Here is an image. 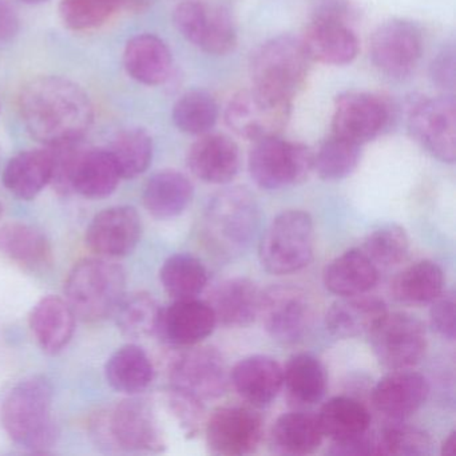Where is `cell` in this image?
<instances>
[{
    "label": "cell",
    "instance_id": "cell-5",
    "mask_svg": "<svg viewBox=\"0 0 456 456\" xmlns=\"http://www.w3.org/2000/svg\"><path fill=\"white\" fill-rule=\"evenodd\" d=\"M125 272L103 258H85L71 269L65 284L66 298L76 317L86 322L108 319L125 296Z\"/></svg>",
    "mask_w": 456,
    "mask_h": 456
},
{
    "label": "cell",
    "instance_id": "cell-12",
    "mask_svg": "<svg viewBox=\"0 0 456 456\" xmlns=\"http://www.w3.org/2000/svg\"><path fill=\"white\" fill-rule=\"evenodd\" d=\"M228 368L213 346H191L175 357L169 367L172 388L199 402L218 399L228 388Z\"/></svg>",
    "mask_w": 456,
    "mask_h": 456
},
{
    "label": "cell",
    "instance_id": "cell-33",
    "mask_svg": "<svg viewBox=\"0 0 456 456\" xmlns=\"http://www.w3.org/2000/svg\"><path fill=\"white\" fill-rule=\"evenodd\" d=\"M119 180L121 175L109 151L82 149L74 167L73 191L86 199H105L116 191Z\"/></svg>",
    "mask_w": 456,
    "mask_h": 456
},
{
    "label": "cell",
    "instance_id": "cell-55",
    "mask_svg": "<svg viewBox=\"0 0 456 456\" xmlns=\"http://www.w3.org/2000/svg\"><path fill=\"white\" fill-rule=\"evenodd\" d=\"M22 2H25V4H45V2H47V0H22Z\"/></svg>",
    "mask_w": 456,
    "mask_h": 456
},
{
    "label": "cell",
    "instance_id": "cell-35",
    "mask_svg": "<svg viewBox=\"0 0 456 456\" xmlns=\"http://www.w3.org/2000/svg\"><path fill=\"white\" fill-rule=\"evenodd\" d=\"M444 287V274L437 264L424 260L400 272L391 284L395 300L410 306L431 304Z\"/></svg>",
    "mask_w": 456,
    "mask_h": 456
},
{
    "label": "cell",
    "instance_id": "cell-31",
    "mask_svg": "<svg viewBox=\"0 0 456 456\" xmlns=\"http://www.w3.org/2000/svg\"><path fill=\"white\" fill-rule=\"evenodd\" d=\"M193 193V185L185 175L177 170H162L146 183L143 205L153 217L169 220L185 212Z\"/></svg>",
    "mask_w": 456,
    "mask_h": 456
},
{
    "label": "cell",
    "instance_id": "cell-10",
    "mask_svg": "<svg viewBox=\"0 0 456 456\" xmlns=\"http://www.w3.org/2000/svg\"><path fill=\"white\" fill-rule=\"evenodd\" d=\"M258 317L273 340L281 344L300 343L314 327V301L297 285H272L261 290Z\"/></svg>",
    "mask_w": 456,
    "mask_h": 456
},
{
    "label": "cell",
    "instance_id": "cell-7",
    "mask_svg": "<svg viewBox=\"0 0 456 456\" xmlns=\"http://www.w3.org/2000/svg\"><path fill=\"white\" fill-rule=\"evenodd\" d=\"M311 58L303 42L282 36L265 42L253 55V86L292 100L305 85Z\"/></svg>",
    "mask_w": 456,
    "mask_h": 456
},
{
    "label": "cell",
    "instance_id": "cell-34",
    "mask_svg": "<svg viewBox=\"0 0 456 456\" xmlns=\"http://www.w3.org/2000/svg\"><path fill=\"white\" fill-rule=\"evenodd\" d=\"M108 383L116 391L138 395L149 388L154 379V368L148 354L135 344L117 349L105 367Z\"/></svg>",
    "mask_w": 456,
    "mask_h": 456
},
{
    "label": "cell",
    "instance_id": "cell-22",
    "mask_svg": "<svg viewBox=\"0 0 456 456\" xmlns=\"http://www.w3.org/2000/svg\"><path fill=\"white\" fill-rule=\"evenodd\" d=\"M229 376L237 394L258 408L271 404L284 383L281 365L265 354L240 360Z\"/></svg>",
    "mask_w": 456,
    "mask_h": 456
},
{
    "label": "cell",
    "instance_id": "cell-37",
    "mask_svg": "<svg viewBox=\"0 0 456 456\" xmlns=\"http://www.w3.org/2000/svg\"><path fill=\"white\" fill-rule=\"evenodd\" d=\"M317 419L324 436L332 440L365 434L370 424V411L359 400L349 396H336L328 400Z\"/></svg>",
    "mask_w": 456,
    "mask_h": 456
},
{
    "label": "cell",
    "instance_id": "cell-24",
    "mask_svg": "<svg viewBox=\"0 0 456 456\" xmlns=\"http://www.w3.org/2000/svg\"><path fill=\"white\" fill-rule=\"evenodd\" d=\"M311 61L324 65L343 66L359 54V41L348 23L314 20L303 41Z\"/></svg>",
    "mask_w": 456,
    "mask_h": 456
},
{
    "label": "cell",
    "instance_id": "cell-15",
    "mask_svg": "<svg viewBox=\"0 0 456 456\" xmlns=\"http://www.w3.org/2000/svg\"><path fill=\"white\" fill-rule=\"evenodd\" d=\"M391 117V106L379 95L346 93L336 100L332 117L333 135L362 145L388 129Z\"/></svg>",
    "mask_w": 456,
    "mask_h": 456
},
{
    "label": "cell",
    "instance_id": "cell-1",
    "mask_svg": "<svg viewBox=\"0 0 456 456\" xmlns=\"http://www.w3.org/2000/svg\"><path fill=\"white\" fill-rule=\"evenodd\" d=\"M20 111L31 137L47 148L84 140L94 119L87 93L76 82L54 76L25 85Z\"/></svg>",
    "mask_w": 456,
    "mask_h": 456
},
{
    "label": "cell",
    "instance_id": "cell-49",
    "mask_svg": "<svg viewBox=\"0 0 456 456\" xmlns=\"http://www.w3.org/2000/svg\"><path fill=\"white\" fill-rule=\"evenodd\" d=\"M455 50L444 49L431 65V77L435 84L443 89L452 90L455 87Z\"/></svg>",
    "mask_w": 456,
    "mask_h": 456
},
{
    "label": "cell",
    "instance_id": "cell-44",
    "mask_svg": "<svg viewBox=\"0 0 456 456\" xmlns=\"http://www.w3.org/2000/svg\"><path fill=\"white\" fill-rule=\"evenodd\" d=\"M122 9L125 0H62L60 15L70 30L89 31L105 25Z\"/></svg>",
    "mask_w": 456,
    "mask_h": 456
},
{
    "label": "cell",
    "instance_id": "cell-32",
    "mask_svg": "<svg viewBox=\"0 0 456 456\" xmlns=\"http://www.w3.org/2000/svg\"><path fill=\"white\" fill-rule=\"evenodd\" d=\"M271 439L277 453L301 456L316 452L324 434L317 415L293 411L277 419L272 428Z\"/></svg>",
    "mask_w": 456,
    "mask_h": 456
},
{
    "label": "cell",
    "instance_id": "cell-23",
    "mask_svg": "<svg viewBox=\"0 0 456 456\" xmlns=\"http://www.w3.org/2000/svg\"><path fill=\"white\" fill-rule=\"evenodd\" d=\"M261 290L247 277L225 280L213 289L209 304L216 322L223 327L242 328L258 317Z\"/></svg>",
    "mask_w": 456,
    "mask_h": 456
},
{
    "label": "cell",
    "instance_id": "cell-2",
    "mask_svg": "<svg viewBox=\"0 0 456 456\" xmlns=\"http://www.w3.org/2000/svg\"><path fill=\"white\" fill-rule=\"evenodd\" d=\"M53 387L44 376L20 381L4 400L2 421L12 442L31 451H46L57 443L53 416Z\"/></svg>",
    "mask_w": 456,
    "mask_h": 456
},
{
    "label": "cell",
    "instance_id": "cell-21",
    "mask_svg": "<svg viewBox=\"0 0 456 456\" xmlns=\"http://www.w3.org/2000/svg\"><path fill=\"white\" fill-rule=\"evenodd\" d=\"M241 165L239 146L223 134H208L191 145L188 167L200 180L208 183H231Z\"/></svg>",
    "mask_w": 456,
    "mask_h": 456
},
{
    "label": "cell",
    "instance_id": "cell-36",
    "mask_svg": "<svg viewBox=\"0 0 456 456\" xmlns=\"http://www.w3.org/2000/svg\"><path fill=\"white\" fill-rule=\"evenodd\" d=\"M282 380L290 399L298 404H316L327 392V372L314 354H298L290 357L282 368Z\"/></svg>",
    "mask_w": 456,
    "mask_h": 456
},
{
    "label": "cell",
    "instance_id": "cell-38",
    "mask_svg": "<svg viewBox=\"0 0 456 456\" xmlns=\"http://www.w3.org/2000/svg\"><path fill=\"white\" fill-rule=\"evenodd\" d=\"M165 292L175 298H196L208 284V271L204 264L188 253L170 256L159 271Z\"/></svg>",
    "mask_w": 456,
    "mask_h": 456
},
{
    "label": "cell",
    "instance_id": "cell-41",
    "mask_svg": "<svg viewBox=\"0 0 456 456\" xmlns=\"http://www.w3.org/2000/svg\"><path fill=\"white\" fill-rule=\"evenodd\" d=\"M116 312L119 330L127 338H141L157 333L161 308L149 293L124 296Z\"/></svg>",
    "mask_w": 456,
    "mask_h": 456
},
{
    "label": "cell",
    "instance_id": "cell-43",
    "mask_svg": "<svg viewBox=\"0 0 456 456\" xmlns=\"http://www.w3.org/2000/svg\"><path fill=\"white\" fill-rule=\"evenodd\" d=\"M360 154V145L333 135L314 154V169L322 180H343L356 169Z\"/></svg>",
    "mask_w": 456,
    "mask_h": 456
},
{
    "label": "cell",
    "instance_id": "cell-42",
    "mask_svg": "<svg viewBox=\"0 0 456 456\" xmlns=\"http://www.w3.org/2000/svg\"><path fill=\"white\" fill-rule=\"evenodd\" d=\"M218 119V106L209 93L191 90L173 108V122L186 134L201 135L213 129Z\"/></svg>",
    "mask_w": 456,
    "mask_h": 456
},
{
    "label": "cell",
    "instance_id": "cell-8",
    "mask_svg": "<svg viewBox=\"0 0 456 456\" xmlns=\"http://www.w3.org/2000/svg\"><path fill=\"white\" fill-rule=\"evenodd\" d=\"M314 170V153L303 143L277 137L257 141L249 154L250 177L266 191L304 183Z\"/></svg>",
    "mask_w": 456,
    "mask_h": 456
},
{
    "label": "cell",
    "instance_id": "cell-56",
    "mask_svg": "<svg viewBox=\"0 0 456 456\" xmlns=\"http://www.w3.org/2000/svg\"><path fill=\"white\" fill-rule=\"evenodd\" d=\"M2 215H4V207L0 204V217H2Z\"/></svg>",
    "mask_w": 456,
    "mask_h": 456
},
{
    "label": "cell",
    "instance_id": "cell-29",
    "mask_svg": "<svg viewBox=\"0 0 456 456\" xmlns=\"http://www.w3.org/2000/svg\"><path fill=\"white\" fill-rule=\"evenodd\" d=\"M325 288L335 295H364L379 281V268L362 250L351 249L330 261L322 274Z\"/></svg>",
    "mask_w": 456,
    "mask_h": 456
},
{
    "label": "cell",
    "instance_id": "cell-11",
    "mask_svg": "<svg viewBox=\"0 0 456 456\" xmlns=\"http://www.w3.org/2000/svg\"><path fill=\"white\" fill-rule=\"evenodd\" d=\"M373 354L388 370H410L427 351V332L418 317L405 312H387L368 335Z\"/></svg>",
    "mask_w": 456,
    "mask_h": 456
},
{
    "label": "cell",
    "instance_id": "cell-47",
    "mask_svg": "<svg viewBox=\"0 0 456 456\" xmlns=\"http://www.w3.org/2000/svg\"><path fill=\"white\" fill-rule=\"evenodd\" d=\"M165 402L181 427L188 434H196L200 424L202 423V419H204L202 403L173 388L167 392Z\"/></svg>",
    "mask_w": 456,
    "mask_h": 456
},
{
    "label": "cell",
    "instance_id": "cell-48",
    "mask_svg": "<svg viewBox=\"0 0 456 456\" xmlns=\"http://www.w3.org/2000/svg\"><path fill=\"white\" fill-rule=\"evenodd\" d=\"M429 320L432 328L445 340H455L456 335V301L455 293H440L431 303Z\"/></svg>",
    "mask_w": 456,
    "mask_h": 456
},
{
    "label": "cell",
    "instance_id": "cell-39",
    "mask_svg": "<svg viewBox=\"0 0 456 456\" xmlns=\"http://www.w3.org/2000/svg\"><path fill=\"white\" fill-rule=\"evenodd\" d=\"M109 153L121 178L133 180L151 167L153 159V140L145 130H124L114 138Z\"/></svg>",
    "mask_w": 456,
    "mask_h": 456
},
{
    "label": "cell",
    "instance_id": "cell-19",
    "mask_svg": "<svg viewBox=\"0 0 456 456\" xmlns=\"http://www.w3.org/2000/svg\"><path fill=\"white\" fill-rule=\"evenodd\" d=\"M217 322L207 301L199 298L175 300L161 309L157 333L175 346H193L212 335Z\"/></svg>",
    "mask_w": 456,
    "mask_h": 456
},
{
    "label": "cell",
    "instance_id": "cell-4",
    "mask_svg": "<svg viewBox=\"0 0 456 456\" xmlns=\"http://www.w3.org/2000/svg\"><path fill=\"white\" fill-rule=\"evenodd\" d=\"M92 434L110 450L161 452L167 445L154 405L134 395L98 412L92 420Z\"/></svg>",
    "mask_w": 456,
    "mask_h": 456
},
{
    "label": "cell",
    "instance_id": "cell-52",
    "mask_svg": "<svg viewBox=\"0 0 456 456\" xmlns=\"http://www.w3.org/2000/svg\"><path fill=\"white\" fill-rule=\"evenodd\" d=\"M20 31V18L6 0H0V42L12 41Z\"/></svg>",
    "mask_w": 456,
    "mask_h": 456
},
{
    "label": "cell",
    "instance_id": "cell-18",
    "mask_svg": "<svg viewBox=\"0 0 456 456\" xmlns=\"http://www.w3.org/2000/svg\"><path fill=\"white\" fill-rule=\"evenodd\" d=\"M142 224L132 207H113L98 213L86 231V244L105 258L125 257L140 242Z\"/></svg>",
    "mask_w": 456,
    "mask_h": 456
},
{
    "label": "cell",
    "instance_id": "cell-46",
    "mask_svg": "<svg viewBox=\"0 0 456 456\" xmlns=\"http://www.w3.org/2000/svg\"><path fill=\"white\" fill-rule=\"evenodd\" d=\"M52 154L53 173L52 183L55 191L61 196H69L73 193L74 167H76L77 159L82 151V141L78 142L63 143V145L50 146L47 148Z\"/></svg>",
    "mask_w": 456,
    "mask_h": 456
},
{
    "label": "cell",
    "instance_id": "cell-26",
    "mask_svg": "<svg viewBox=\"0 0 456 456\" xmlns=\"http://www.w3.org/2000/svg\"><path fill=\"white\" fill-rule=\"evenodd\" d=\"M126 73L138 84L159 86L172 73L173 58L167 45L153 34L133 37L124 50Z\"/></svg>",
    "mask_w": 456,
    "mask_h": 456
},
{
    "label": "cell",
    "instance_id": "cell-53",
    "mask_svg": "<svg viewBox=\"0 0 456 456\" xmlns=\"http://www.w3.org/2000/svg\"><path fill=\"white\" fill-rule=\"evenodd\" d=\"M443 455L455 456L456 455V432L452 431L448 435L447 439L443 443L442 447Z\"/></svg>",
    "mask_w": 456,
    "mask_h": 456
},
{
    "label": "cell",
    "instance_id": "cell-13",
    "mask_svg": "<svg viewBox=\"0 0 456 456\" xmlns=\"http://www.w3.org/2000/svg\"><path fill=\"white\" fill-rule=\"evenodd\" d=\"M173 22L186 41L208 54L225 55L236 47V25L226 7L188 0L175 7Z\"/></svg>",
    "mask_w": 456,
    "mask_h": 456
},
{
    "label": "cell",
    "instance_id": "cell-54",
    "mask_svg": "<svg viewBox=\"0 0 456 456\" xmlns=\"http://www.w3.org/2000/svg\"><path fill=\"white\" fill-rule=\"evenodd\" d=\"M151 4H153V0H125V9L141 12V10L151 6Z\"/></svg>",
    "mask_w": 456,
    "mask_h": 456
},
{
    "label": "cell",
    "instance_id": "cell-20",
    "mask_svg": "<svg viewBox=\"0 0 456 456\" xmlns=\"http://www.w3.org/2000/svg\"><path fill=\"white\" fill-rule=\"evenodd\" d=\"M427 379L410 370H395L384 376L372 391L373 407L389 421L404 420L426 403Z\"/></svg>",
    "mask_w": 456,
    "mask_h": 456
},
{
    "label": "cell",
    "instance_id": "cell-27",
    "mask_svg": "<svg viewBox=\"0 0 456 456\" xmlns=\"http://www.w3.org/2000/svg\"><path fill=\"white\" fill-rule=\"evenodd\" d=\"M0 255L26 271H46L53 264L49 239L39 229L23 223L0 226Z\"/></svg>",
    "mask_w": 456,
    "mask_h": 456
},
{
    "label": "cell",
    "instance_id": "cell-40",
    "mask_svg": "<svg viewBox=\"0 0 456 456\" xmlns=\"http://www.w3.org/2000/svg\"><path fill=\"white\" fill-rule=\"evenodd\" d=\"M434 451L431 436L423 429L407 426L402 420L391 421L373 436L376 455L426 456Z\"/></svg>",
    "mask_w": 456,
    "mask_h": 456
},
{
    "label": "cell",
    "instance_id": "cell-45",
    "mask_svg": "<svg viewBox=\"0 0 456 456\" xmlns=\"http://www.w3.org/2000/svg\"><path fill=\"white\" fill-rule=\"evenodd\" d=\"M362 250L378 268H389L407 257L410 239L402 226L389 224L368 234Z\"/></svg>",
    "mask_w": 456,
    "mask_h": 456
},
{
    "label": "cell",
    "instance_id": "cell-17",
    "mask_svg": "<svg viewBox=\"0 0 456 456\" xmlns=\"http://www.w3.org/2000/svg\"><path fill=\"white\" fill-rule=\"evenodd\" d=\"M205 435L208 447L216 455H249L263 439L264 421L252 408L220 407L208 418Z\"/></svg>",
    "mask_w": 456,
    "mask_h": 456
},
{
    "label": "cell",
    "instance_id": "cell-3",
    "mask_svg": "<svg viewBox=\"0 0 456 456\" xmlns=\"http://www.w3.org/2000/svg\"><path fill=\"white\" fill-rule=\"evenodd\" d=\"M260 226V207L247 188L218 191L205 209L204 232L209 247L221 257L248 249Z\"/></svg>",
    "mask_w": 456,
    "mask_h": 456
},
{
    "label": "cell",
    "instance_id": "cell-9",
    "mask_svg": "<svg viewBox=\"0 0 456 456\" xmlns=\"http://www.w3.org/2000/svg\"><path fill=\"white\" fill-rule=\"evenodd\" d=\"M290 113L292 100L253 86L232 98L225 121L240 137L257 142L277 137L289 122Z\"/></svg>",
    "mask_w": 456,
    "mask_h": 456
},
{
    "label": "cell",
    "instance_id": "cell-30",
    "mask_svg": "<svg viewBox=\"0 0 456 456\" xmlns=\"http://www.w3.org/2000/svg\"><path fill=\"white\" fill-rule=\"evenodd\" d=\"M53 162L49 149L20 151L4 170V185L20 200H34L52 181Z\"/></svg>",
    "mask_w": 456,
    "mask_h": 456
},
{
    "label": "cell",
    "instance_id": "cell-50",
    "mask_svg": "<svg viewBox=\"0 0 456 456\" xmlns=\"http://www.w3.org/2000/svg\"><path fill=\"white\" fill-rule=\"evenodd\" d=\"M335 456H357L373 453V436L368 432L346 439L332 440L330 451Z\"/></svg>",
    "mask_w": 456,
    "mask_h": 456
},
{
    "label": "cell",
    "instance_id": "cell-14",
    "mask_svg": "<svg viewBox=\"0 0 456 456\" xmlns=\"http://www.w3.org/2000/svg\"><path fill=\"white\" fill-rule=\"evenodd\" d=\"M411 134L435 159L453 164L456 159V106L452 97L413 103L408 116Z\"/></svg>",
    "mask_w": 456,
    "mask_h": 456
},
{
    "label": "cell",
    "instance_id": "cell-51",
    "mask_svg": "<svg viewBox=\"0 0 456 456\" xmlns=\"http://www.w3.org/2000/svg\"><path fill=\"white\" fill-rule=\"evenodd\" d=\"M351 12L348 0H322L314 12V20H338L346 23Z\"/></svg>",
    "mask_w": 456,
    "mask_h": 456
},
{
    "label": "cell",
    "instance_id": "cell-25",
    "mask_svg": "<svg viewBox=\"0 0 456 456\" xmlns=\"http://www.w3.org/2000/svg\"><path fill=\"white\" fill-rule=\"evenodd\" d=\"M386 303L373 296H346L328 309L325 325L338 338L368 336L386 316Z\"/></svg>",
    "mask_w": 456,
    "mask_h": 456
},
{
    "label": "cell",
    "instance_id": "cell-28",
    "mask_svg": "<svg viewBox=\"0 0 456 456\" xmlns=\"http://www.w3.org/2000/svg\"><path fill=\"white\" fill-rule=\"evenodd\" d=\"M30 328L45 352L58 354L73 338L76 314L68 301L57 296H47L31 311Z\"/></svg>",
    "mask_w": 456,
    "mask_h": 456
},
{
    "label": "cell",
    "instance_id": "cell-16",
    "mask_svg": "<svg viewBox=\"0 0 456 456\" xmlns=\"http://www.w3.org/2000/svg\"><path fill=\"white\" fill-rule=\"evenodd\" d=\"M423 54L420 30L407 20L384 23L370 41V60L380 73L403 79L418 68Z\"/></svg>",
    "mask_w": 456,
    "mask_h": 456
},
{
    "label": "cell",
    "instance_id": "cell-6",
    "mask_svg": "<svg viewBox=\"0 0 456 456\" xmlns=\"http://www.w3.org/2000/svg\"><path fill=\"white\" fill-rule=\"evenodd\" d=\"M314 253V226L303 210L280 213L258 245L261 265L272 274H289L309 265Z\"/></svg>",
    "mask_w": 456,
    "mask_h": 456
}]
</instances>
